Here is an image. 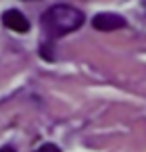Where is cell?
I'll use <instances>...</instances> for the list:
<instances>
[{"label": "cell", "mask_w": 146, "mask_h": 152, "mask_svg": "<svg viewBox=\"0 0 146 152\" xmlns=\"http://www.w3.org/2000/svg\"><path fill=\"white\" fill-rule=\"evenodd\" d=\"M42 25L50 38H61L84 25V13L69 4H54L42 15Z\"/></svg>", "instance_id": "obj_1"}, {"label": "cell", "mask_w": 146, "mask_h": 152, "mask_svg": "<svg viewBox=\"0 0 146 152\" xmlns=\"http://www.w3.org/2000/svg\"><path fill=\"white\" fill-rule=\"evenodd\" d=\"M92 25L98 31H115V29L125 27V19L121 15H115V13H100L92 19Z\"/></svg>", "instance_id": "obj_2"}, {"label": "cell", "mask_w": 146, "mask_h": 152, "mask_svg": "<svg viewBox=\"0 0 146 152\" xmlns=\"http://www.w3.org/2000/svg\"><path fill=\"white\" fill-rule=\"evenodd\" d=\"M2 23H4L9 29L17 31V34H25V31L29 29V21H27V17H25L23 13L15 11V9L7 11V13L2 15Z\"/></svg>", "instance_id": "obj_3"}, {"label": "cell", "mask_w": 146, "mask_h": 152, "mask_svg": "<svg viewBox=\"0 0 146 152\" xmlns=\"http://www.w3.org/2000/svg\"><path fill=\"white\" fill-rule=\"evenodd\" d=\"M36 152H61V148H59L56 144H44V146H40Z\"/></svg>", "instance_id": "obj_4"}, {"label": "cell", "mask_w": 146, "mask_h": 152, "mask_svg": "<svg viewBox=\"0 0 146 152\" xmlns=\"http://www.w3.org/2000/svg\"><path fill=\"white\" fill-rule=\"evenodd\" d=\"M0 152H15L11 146H4V148H0Z\"/></svg>", "instance_id": "obj_5"}]
</instances>
